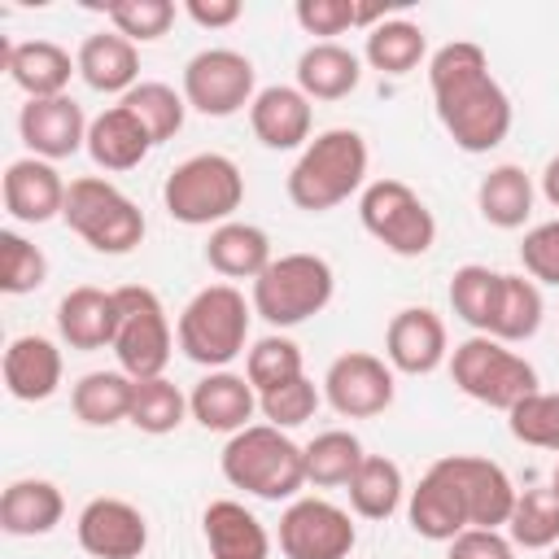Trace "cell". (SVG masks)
I'll return each mask as SVG.
<instances>
[{
  "mask_svg": "<svg viewBox=\"0 0 559 559\" xmlns=\"http://www.w3.org/2000/svg\"><path fill=\"white\" fill-rule=\"evenodd\" d=\"M428 87L445 135L463 153H489L511 135V96L489 74V57L480 44H441L428 57Z\"/></svg>",
  "mask_w": 559,
  "mask_h": 559,
  "instance_id": "cell-1",
  "label": "cell"
},
{
  "mask_svg": "<svg viewBox=\"0 0 559 559\" xmlns=\"http://www.w3.org/2000/svg\"><path fill=\"white\" fill-rule=\"evenodd\" d=\"M218 467L227 485L266 502H284L297 498V489L306 485V445H297L275 424H249L227 437Z\"/></svg>",
  "mask_w": 559,
  "mask_h": 559,
  "instance_id": "cell-2",
  "label": "cell"
},
{
  "mask_svg": "<svg viewBox=\"0 0 559 559\" xmlns=\"http://www.w3.org/2000/svg\"><path fill=\"white\" fill-rule=\"evenodd\" d=\"M367 179V140L354 127L319 131L288 170V201L306 214L336 210Z\"/></svg>",
  "mask_w": 559,
  "mask_h": 559,
  "instance_id": "cell-3",
  "label": "cell"
},
{
  "mask_svg": "<svg viewBox=\"0 0 559 559\" xmlns=\"http://www.w3.org/2000/svg\"><path fill=\"white\" fill-rule=\"evenodd\" d=\"M249 319H253V301H245V293L236 284H205L179 310L175 341H179L183 358H192L197 367L223 371L231 358L245 354Z\"/></svg>",
  "mask_w": 559,
  "mask_h": 559,
  "instance_id": "cell-4",
  "label": "cell"
},
{
  "mask_svg": "<svg viewBox=\"0 0 559 559\" xmlns=\"http://www.w3.org/2000/svg\"><path fill=\"white\" fill-rule=\"evenodd\" d=\"M240 201H245V175L227 153H192L162 183V205L183 227L231 223Z\"/></svg>",
  "mask_w": 559,
  "mask_h": 559,
  "instance_id": "cell-5",
  "label": "cell"
},
{
  "mask_svg": "<svg viewBox=\"0 0 559 559\" xmlns=\"http://www.w3.org/2000/svg\"><path fill=\"white\" fill-rule=\"evenodd\" d=\"M336 293L332 262L319 253H280L258 280H253V314L271 328H297L314 319Z\"/></svg>",
  "mask_w": 559,
  "mask_h": 559,
  "instance_id": "cell-6",
  "label": "cell"
},
{
  "mask_svg": "<svg viewBox=\"0 0 559 559\" xmlns=\"http://www.w3.org/2000/svg\"><path fill=\"white\" fill-rule=\"evenodd\" d=\"M66 227L74 236H83L96 253H131L140 240H144V210L122 192L114 188L109 179L100 175H83V179H70L66 188V210H61Z\"/></svg>",
  "mask_w": 559,
  "mask_h": 559,
  "instance_id": "cell-7",
  "label": "cell"
},
{
  "mask_svg": "<svg viewBox=\"0 0 559 559\" xmlns=\"http://www.w3.org/2000/svg\"><path fill=\"white\" fill-rule=\"evenodd\" d=\"M450 376L459 384V393H467L480 406L493 411H511L515 402H524L528 393H537V371L528 358H520L515 349H507L502 341L476 332L467 341L454 345L450 354Z\"/></svg>",
  "mask_w": 559,
  "mask_h": 559,
  "instance_id": "cell-8",
  "label": "cell"
},
{
  "mask_svg": "<svg viewBox=\"0 0 559 559\" xmlns=\"http://www.w3.org/2000/svg\"><path fill=\"white\" fill-rule=\"evenodd\" d=\"M358 218L371 240L397 258H424L437 245V218L424 197L402 179H371L358 197Z\"/></svg>",
  "mask_w": 559,
  "mask_h": 559,
  "instance_id": "cell-9",
  "label": "cell"
},
{
  "mask_svg": "<svg viewBox=\"0 0 559 559\" xmlns=\"http://www.w3.org/2000/svg\"><path fill=\"white\" fill-rule=\"evenodd\" d=\"M114 293H118V310H122L118 336H114L118 371H127L131 380L162 376L166 362H170V345H175V332H170L162 297L148 284H122Z\"/></svg>",
  "mask_w": 559,
  "mask_h": 559,
  "instance_id": "cell-10",
  "label": "cell"
},
{
  "mask_svg": "<svg viewBox=\"0 0 559 559\" xmlns=\"http://www.w3.org/2000/svg\"><path fill=\"white\" fill-rule=\"evenodd\" d=\"M258 96V70L236 48H201L183 66V100L205 118H231Z\"/></svg>",
  "mask_w": 559,
  "mask_h": 559,
  "instance_id": "cell-11",
  "label": "cell"
},
{
  "mask_svg": "<svg viewBox=\"0 0 559 559\" xmlns=\"http://www.w3.org/2000/svg\"><path fill=\"white\" fill-rule=\"evenodd\" d=\"M358 528L345 507L328 498H293L280 515V555L284 559H349Z\"/></svg>",
  "mask_w": 559,
  "mask_h": 559,
  "instance_id": "cell-12",
  "label": "cell"
},
{
  "mask_svg": "<svg viewBox=\"0 0 559 559\" xmlns=\"http://www.w3.org/2000/svg\"><path fill=\"white\" fill-rule=\"evenodd\" d=\"M393 367L367 349H345L323 376V397L341 419H376L393 406Z\"/></svg>",
  "mask_w": 559,
  "mask_h": 559,
  "instance_id": "cell-13",
  "label": "cell"
},
{
  "mask_svg": "<svg viewBox=\"0 0 559 559\" xmlns=\"http://www.w3.org/2000/svg\"><path fill=\"white\" fill-rule=\"evenodd\" d=\"M437 467L454 485V493H459V502L467 511V528H502L511 520V507H515L520 489L511 485V476L493 459L445 454V459H437Z\"/></svg>",
  "mask_w": 559,
  "mask_h": 559,
  "instance_id": "cell-14",
  "label": "cell"
},
{
  "mask_svg": "<svg viewBox=\"0 0 559 559\" xmlns=\"http://www.w3.org/2000/svg\"><path fill=\"white\" fill-rule=\"evenodd\" d=\"M74 533L92 559H140L148 550V520L127 498H92L79 511Z\"/></svg>",
  "mask_w": 559,
  "mask_h": 559,
  "instance_id": "cell-15",
  "label": "cell"
},
{
  "mask_svg": "<svg viewBox=\"0 0 559 559\" xmlns=\"http://www.w3.org/2000/svg\"><path fill=\"white\" fill-rule=\"evenodd\" d=\"M87 114L83 105L66 92V96H48V100H26L17 114V135L31 148V157L44 162H61L74 157L79 148H87Z\"/></svg>",
  "mask_w": 559,
  "mask_h": 559,
  "instance_id": "cell-16",
  "label": "cell"
},
{
  "mask_svg": "<svg viewBox=\"0 0 559 559\" xmlns=\"http://www.w3.org/2000/svg\"><path fill=\"white\" fill-rule=\"evenodd\" d=\"M450 358L445 323L428 306H406L384 328V362L402 376H432Z\"/></svg>",
  "mask_w": 559,
  "mask_h": 559,
  "instance_id": "cell-17",
  "label": "cell"
},
{
  "mask_svg": "<svg viewBox=\"0 0 559 559\" xmlns=\"http://www.w3.org/2000/svg\"><path fill=\"white\" fill-rule=\"evenodd\" d=\"M4 210L9 218L17 223H48V218H61L66 210V179L52 162L44 157H17L4 166Z\"/></svg>",
  "mask_w": 559,
  "mask_h": 559,
  "instance_id": "cell-18",
  "label": "cell"
},
{
  "mask_svg": "<svg viewBox=\"0 0 559 559\" xmlns=\"http://www.w3.org/2000/svg\"><path fill=\"white\" fill-rule=\"evenodd\" d=\"M258 411V389L249 384V376H236V371H210L192 384L188 393V415L205 428V432H240L249 428Z\"/></svg>",
  "mask_w": 559,
  "mask_h": 559,
  "instance_id": "cell-19",
  "label": "cell"
},
{
  "mask_svg": "<svg viewBox=\"0 0 559 559\" xmlns=\"http://www.w3.org/2000/svg\"><path fill=\"white\" fill-rule=\"evenodd\" d=\"M118 293H105L96 284H79L57 301V332L70 349H114L118 336Z\"/></svg>",
  "mask_w": 559,
  "mask_h": 559,
  "instance_id": "cell-20",
  "label": "cell"
},
{
  "mask_svg": "<svg viewBox=\"0 0 559 559\" xmlns=\"http://www.w3.org/2000/svg\"><path fill=\"white\" fill-rule=\"evenodd\" d=\"M249 127L266 148H306L310 144V127H314V109L310 96L301 87L288 83H271L253 96L249 105Z\"/></svg>",
  "mask_w": 559,
  "mask_h": 559,
  "instance_id": "cell-21",
  "label": "cell"
},
{
  "mask_svg": "<svg viewBox=\"0 0 559 559\" xmlns=\"http://www.w3.org/2000/svg\"><path fill=\"white\" fill-rule=\"evenodd\" d=\"M4 70L9 79L26 92V100H48V96H66L70 74H79V61L52 44V39H4Z\"/></svg>",
  "mask_w": 559,
  "mask_h": 559,
  "instance_id": "cell-22",
  "label": "cell"
},
{
  "mask_svg": "<svg viewBox=\"0 0 559 559\" xmlns=\"http://www.w3.org/2000/svg\"><path fill=\"white\" fill-rule=\"evenodd\" d=\"M4 389L17 402H48L61 389V349L39 336H13L4 349Z\"/></svg>",
  "mask_w": 559,
  "mask_h": 559,
  "instance_id": "cell-23",
  "label": "cell"
},
{
  "mask_svg": "<svg viewBox=\"0 0 559 559\" xmlns=\"http://www.w3.org/2000/svg\"><path fill=\"white\" fill-rule=\"evenodd\" d=\"M201 528L210 559H271V533L236 498H214L201 515Z\"/></svg>",
  "mask_w": 559,
  "mask_h": 559,
  "instance_id": "cell-24",
  "label": "cell"
},
{
  "mask_svg": "<svg viewBox=\"0 0 559 559\" xmlns=\"http://www.w3.org/2000/svg\"><path fill=\"white\" fill-rule=\"evenodd\" d=\"M153 148V135L127 105H109L87 127V157L100 170H135Z\"/></svg>",
  "mask_w": 559,
  "mask_h": 559,
  "instance_id": "cell-25",
  "label": "cell"
},
{
  "mask_svg": "<svg viewBox=\"0 0 559 559\" xmlns=\"http://www.w3.org/2000/svg\"><path fill=\"white\" fill-rule=\"evenodd\" d=\"M74 61H79V79H83L92 92H105V96H114V92L127 96V92L140 83V52H135V44L122 39L118 31H96V35H87V39L79 44Z\"/></svg>",
  "mask_w": 559,
  "mask_h": 559,
  "instance_id": "cell-26",
  "label": "cell"
},
{
  "mask_svg": "<svg viewBox=\"0 0 559 559\" xmlns=\"http://www.w3.org/2000/svg\"><path fill=\"white\" fill-rule=\"evenodd\" d=\"M66 498L44 476H22L0 493V528L9 537H44L61 524Z\"/></svg>",
  "mask_w": 559,
  "mask_h": 559,
  "instance_id": "cell-27",
  "label": "cell"
},
{
  "mask_svg": "<svg viewBox=\"0 0 559 559\" xmlns=\"http://www.w3.org/2000/svg\"><path fill=\"white\" fill-rule=\"evenodd\" d=\"M406 520H411V528H415L419 537H428V542H454V537L467 528V511H463L454 485L445 480V472H441L437 463H432V467L419 476V485L411 489Z\"/></svg>",
  "mask_w": 559,
  "mask_h": 559,
  "instance_id": "cell-28",
  "label": "cell"
},
{
  "mask_svg": "<svg viewBox=\"0 0 559 559\" xmlns=\"http://www.w3.org/2000/svg\"><path fill=\"white\" fill-rule=\"evenodd\" d=\"M362 83V61L336 39H319L297 57V87L310 100H345Z\"/></svg>",
  "mask_w": 559,
  "mask_h": 559,
  "instance_id": "cell-29",
  "label": "cell"
},
{
  "mask_svg": "<svg viewBox=\"0 0 559 559\" xmlns=\"http://www.w3.org/2000/svg\"><path fill=\"white\" fill-rule=\"evenodd\" d=\"M205 262L223 275V280H258L275 258H271V236L253 223H218L205 240Z\"/></svg>",
  "mask_w": 559,
  "mask_h": 559,
  "instance_id": "cell-30",
  "label": "cell"
},
{
  "mask_svg": "<svg viewBox=\"0 0 559 559\" xmlns=\"http://www.w3.org/2000/svg\"><path fill=\"white\" fill-rule=\"evenodd\" d=\"M476 210H480V218H485L489 227H498V231L524 227L528 214H533V179H528V170L515 166V162L493 166V170L476 183Z\"/></svg>",
  "mask_w": 559,
  "mask_h": 559,
  "instance_id": "cell-31",
  "label": "cell"
},
{
  "mask_svg": "<svg viewBox=\"0 0 559 559\" xmlns=\"http://www.w3.org/2000/svg\"><path fill=\"white\" fill-rule=\"evenodd\" d=\"M135 380L127 371H87L70 389V406L87 428H114L131 415Z\"/></svg>",
  "mask_w": 559,
  "mask_h": 559,
  "instance_id": "cell-32",
  "label": "cell"
},
{
  "mask_svg": "<svg viewBox=\"0 0 559 559\" xmlns=\"http://www.w3.org/2000/svg\"><path fill=\"white\" fill-rule=\"evenodd\" d=\"M542 288L528 280V275H502V288H498V310L489 319V332L493 341L502 345H515V341H528L537 336L542 328Z\"/></svg>",
  "mask_w": 559,
  "mask_h": 559,
  "instance_id": "cell-33",
  "label": "cell"
},
{
  "mask_svg": "<svg viewBox=\"0 0 559 559\" xmlns=\"http://www.w3.org/2000/svg\"><path fill=\"white\" fill-rule=\"evenodd\" d=\"M402 493H406L402 467L393 459H384V454H367L362 467L349 480V507L362 520H389L402 507Z\"/></svg>",
  "mask_w": 559,
  "mask_h": 559,
  "instance_id": "cell-34",
  "label": "cell"
},
{
  "mask_svg": "<svg viewBox=\"0 0 559 559\" xmlns=\"http://www.w3.org/2000/svg\"><path fill=\"white\" fill-rule=\"evenodd\" d=\"M424 52H428L424 26H415L406 17H384L380 26H371L367 48H362L371 70H380V74H411L424 61Z\"/></svg>",
  "mask_w": 559,
  "mask_h": 559,
  "instance_id": "cell-35",
  "label": "cell"
},
{
  "mask_svg": "<svg viewBox=\"0 0 559 559\" xmlns=\"http://www.w3.org/2000/svg\"><path fill=\"white\" fill-rule=\"evenodd\" d=\"M362 459H367L362 441L349 428H328L306 445V485H319V489L349 485Z\"/></svg>",
  "mask_w": 559,
  "mask_h": 559,
  "instance_id": "cell-36",
  "label": "cell"
},
{
  "mask_svg": "<svg viewBox=\"0 0 559 559\" xmlns=\"http://www.w3.org/2000/svg\"><path fill=\"white\" fill-rule=\"evenodd\" d=\"M118 105H127L140 122H144V131L153 135V144H166V140H175L179 131H183V114H188V100H183V92H175L170 83H135Z\"/></svg>",
  "mask_w": 559,
  "mask_h": 559,
  "instance_id": "cell-37",
  "label": "cell"
},
{
  "mask_svg": "<svg viewBox=\"0 0 559 559\" xmlns=\"http://www.w3.org/2000/svg\"><path fill=\"white\" fill-rule=\"evenodd\" d=\"M183 415H188V397L179 393V384H170L166 376L135 380L127 424H135L148 437H166V432H175L183 424Z\"/></svg>",
  "mask_w": 559,
  "mask_h": 559,
  "instance_id": "cell-38",
  "label": "cell"
},
{
  "mask_svg": "<svg viewBox=\"0 0 559 559\" xmlns=\"http://www.w3.org/2000/svg\"><path fill=\"white\" fill-rule=\"evenodd\" d=\"M498 288H502V271H489L480 262H467L450 275V306L454 314L476 328V332H489V319L498 310Z\"/></svg>",
  "mask_w": 559,
  "mask_h": 559,
  "instance_id": "cell-39",
  "label": "cell"
},
{
  "mask_svg": "<svg viewBox=\"0 0 559 559\" xmlns=\"http://www.w3.org/2000/svg\"><path fill=\"white\" fill-rule=\"evenodd\" d=\"M507 537L524 550H550L559 542V498L546 489H524L511 507Z\"/></svg>",
  "mask_w": 559,
  "mask_h": 559,
  "instance_id": "cell-40",
  "label": "cell"
},
{
  "mask_svg": "<svg viewBox=\"0 0 559 559\" xmlns=\"http://www.w3.org/2000/svg\"><path fill=\"white\" fill-rule=\"evenodd\" d=\"M245 376H249V384H253L258 393L280 389V384L306 376V371H301V345L288 341V336H280V332L253 341L249 354H245Z\"/></svg>",
  "mask_w": 559,
  "mask_h": 559,
  "instance_id": "cell-41",
  "label": "cell"
},
{
  "mask_svg": "<svg viewBox=\"0 0 559 559\" xmlns=\"http://www.w3.org/2000/svg\"><path fill=\"white\" fill-rule=\"evenodd\" d=\"M507 428L520 445H533V450H555L559 454V389L546 393H528L524 402H515L507 411Z\"/></svg>",
  "mask_w": 559,
  "mask_h": 559,
  "instance_id": "cell-42",
  "label": "cell"
},
{
  "mask_svg": "<svg viewBox=\"0 0 559 559\" xmlns=\"http://www.w3.org/2000/svg\"><path fill=\"white\" fill-rule=\"evenodd\" d=\"M48 280V258L22 231H0V288L9 297L35 293Z\"/></svg>",
  "mask_w": 559,
  "mask_h": 559,
  "instance_id": "cell-43",
  "label": "cell"
},
{
  "mask_svg": "<svg viewBox=\"0 0 559 559\" xmlns=\"http://www.w3.org/2000/svg\"><path fill=\"white\" fill-rule=\"evenodd\" d=\"M105 17L114 22V31L131 44H153L170 31L175 22V4L170 0H114L105 4Z\"/></svg>",
  "mask_w": 559,
  "mask_h": 559,
  "instance_id": "cell-44",
  "label": "cell"
},
{
  "mask_svg": "<svg viewBox=\"0 0 559 559\" xmlns=\"http://www.w3.org/2000/svg\"><path fill=\"white\" fill-rule=\"evenodd\" d=\"M258 411H262L266 424H275V428L288 432V428L306 424V419L319 411V389H314L310 376H297V380H288V384H280V389L258 393Z\"/></svg>",
  "mask_w": 559,
  "mask_h": 559,
  "instance_id": "cell-45",
  "label": "cell"
},
{
  "mask_svg": "<svg viewBox=\"0 0 559 559\" xmlns=\"http://www.w3.org/2000/svg\"><path fill=\"white\" fill-rule=\"evenodd\" d=\"M520 262L533 284H559V218H546L524 231Z\"/></svg>",
  "mask_w": 559,
  "mask_h": 559,
  "instance_id": "cell-46",
  "label": "cell"
},
{
  "mask_svg": "<svg viewBox=\"0 0 559 559\" xmlns=\"http://www.w3.org/2000/svg\"><path fill=\"white\" fill-rule=\"evenodd\" d=\"M293 17L306 35H341L358 26V4L354 0H297Z\"/></svg>",
  "mask_w": 559,
  "mask_h": 559,
  "instance_id": "cell-47",
  "label": "cell"
},
{
  "mask_svg": "<svg viewBox=\"0 0 559 559\" xmlns=\"http://www.w3.org/2000/svg\"><path fill=\"white\" fill-rule=\"evenodd\" d=\"M445 559H515V542L498 528H463L454 542H445Z\"/></svg>",
  "mask_w": 559,
  "mask_h": 559,
  "instance_id": "cell-48",
  "label": "cell"
},
{
  "mask_svg": "<svg viewBox=\"0 0 559 559\" xmlns=\"http://www.w3.org/2000/svg\"><path fill=\"white\" fill-rule=\"evenodd\" d=\"M183 13H188L197 26H205V31H223V26L240 22L245 9H240V0H188Z\"/></svg>",
  "mask_w": 559,
  "mask_h": 559,
  "instance_id": "cell-49",
  "label": "cell"
},
{
  "mask_svg": "<svg viewBox=\"0 0 559 559\" xmlns=\"http://www.w3.org/2000/svg\"><path fill=\"white\" fill-rule=\"evenodd\" d=\"M542 197L559 210V157H550V162H546V170H542Z\"/></svg>",
  "mask_w": 559,
  "mask_h": 559,
  "instance_id": "cell-50",
  "label": "cell"
},
{
  "mask_svg": "<svg viewBox=\"0 0 559 559\" xmlns=\"http://www.w3.org/2000/svg\"><path fill=\"white\" fill-rule=\"evenodd\" d=\"M550 493L559 498V463H555V472H550Z\"/></svg>",
  "mask_w": 559,
  "mask_h": 559,
  "instance_id": "cell-51",
  "label": "cell"
},
{
  "mask_svg": "<svg viewBox=\"0 0 559 559\" xmlns=\"http://www.w3.org/2000/svg\"><path fill=\"white\" fill-rule=\"evenodd\" d=\"M546 559H559V542H555V546H550V555H546Z\"/></svg>",
  "mask_w": 559,
  "mask_h": 559,
  "instance_id": "cell-52",
  "label": "cell"
}]
</instances>
